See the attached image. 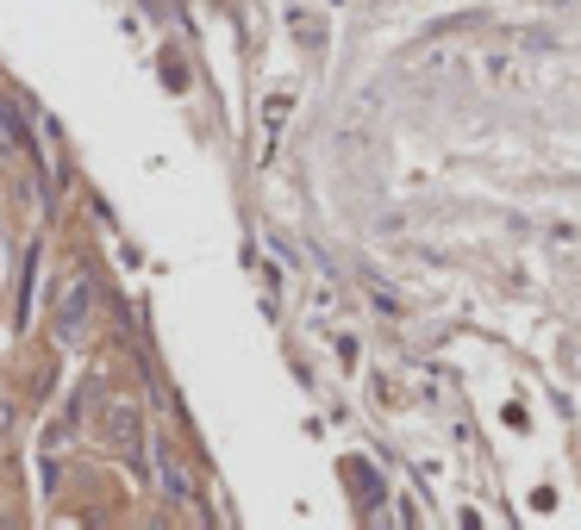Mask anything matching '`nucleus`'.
Segmentation results:
<instances>
[{
	"label": "nucleus",
	"instance_id": "obj_3",
	"mask_svg": "<svg viewBox=\"0 0 581 530\" xmlns=\"http://www.w3.org/2000/svg\"><path fill=\"white\" fill-rule=\"evenodd\" d=\"M88 306H95L88 275H69V294H63V306H57V331H63V338H76L81 324H88Z\"/></svg>",
	"mask_w": 581,
	"mask_h": 530
},
{
	"label": "nucleus",
	"instance_id": "obj_5",
	"mask_svg": "<svg viewBox=\"0 0 581 530\" xmlns=\"http://www.w3.org/2000/svg\"><path fill=\"white\" fill-rule=\"evenodd\" d=\"M482 76L487 81H494V88H519V57H513V51H487V57H482Z\"/></svg>",
	"mask_w": 581,
	"mask_h": 530
},
{
	"label": "nucleus",
	"instance_id": "obj_4",
	"mask_svg": "<svg viewBox=\"0 0 581 530\" xmlns=\"http://www.w3.org/2000/svg\"><path fill=\"white\" fill-rule=\"evenodd\" d=\"M413 69H419V76H457V69H463V51H457V44H419Z\"/></svg>",
	"mask_w": 581,
	"mask_h": 530
},
{
	"label": "nucleus",
	"instance_id": "obj_2",
	"mask_svg": "<svg viewBox=\"0 0 581 530\" xmlns=\"http://www.w3.org/2000/svg\"><path fill=\"white\" fill-rule=\"evenodd\" d=\"M107 437H113V450H125L132 462H144V431H138L132 399H113V406H107Z\"/></svg>",
	"mask_w": 581,
	"mask_h": 530
},
{
	"label": "nucleus",
	"instance_id": "obj_1",
	"mask_svg": "<svg viewBox=\"0 0 581 530\" xmlns=\"http://www.w3.org/2000/svg\"><path fill=\"white\" fill-rule=\"evenodd\" d=\"M151 450H156V474H163V493H169L175 506H194V499H200V487H194V474H188V455L175 450L169 437H156Z\"/></svg>",
	"mask_w": 581,
	"mask_h": 530
}]
</instances>
